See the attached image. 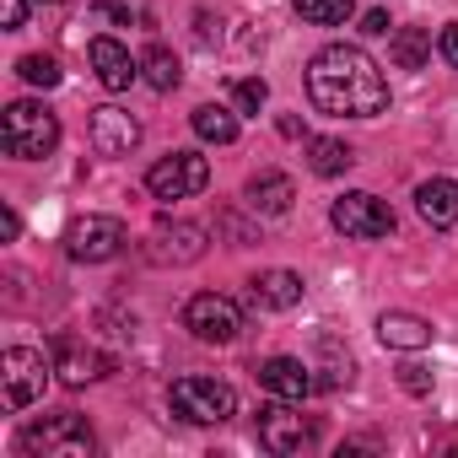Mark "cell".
<instances>
[{"instance_id": "6da1fadb", "label": "cell", "mask_w": 458, "mask_h": 458, "mask_svg": "<svg viewBox=\"0 0 458 458\" xmlns=\"http://www.w3.org/2000/svg\"><path fill=\"white\" fill-rule=\"evenodd\" d=\"M308 98L329 119H377L388 108V81L367 49L329 44L308 60Z\"/></svg>"}, {"instance_id": "7a4b0ae2", "label": "cell", "mask_w": 458, "mask_h": 458, "mask_svg": "<svg viewBox=\"0 0 458 458\" xmlns=\"http://www.w3.org/2000/svg\"><path fill=\"white\" fill-rule=\"evenodd\" d=\"M17 447H22V453H33V458H92L98 437H92L87 415H76V410H60V415H44V420L22 426Z\"/></svg>"}, {"instance_id": "3957f363", "label": "cell", "mask_w": 458, "mask_h": 458, "mask_svg": "<svg viewBox=\"0 0 458 458\" xmlns=\"http://www.w3.org/2000/svg\"><path fill=\"white\" fill-rule=\"evenodd\" d=\"M0 140H6V151H12L17 162H44V157L60 146V119H55L44 103L22 98V103L6 108V119H0Z\"/></svg>"}, {"instance_id": "277c9868", "label": "cell", "mask_w": 458, "mask_h": 458, "mask_svg": "<svg viewBox=\"0 0 458 458\" xmlns=\"http://www.w3.org/2000/svg\"><path fill=\"white\" fill-rule=\"evenodd\" d=\"M167 404L189 426H221V420L238 415V388L221 383V377H178L167 388Z\"/></svg>"}, {"instance_id": "5b68a950", "label": "cell", "mask_w": 458, "mask_h": 458, "mask_svg": "<svg viewBox=\"0 0 458 458\" xmlns=\"http://www.w3.org/2000/svg\"><path fill=\"white\" fill-rule=\"evenodd\" d=\"M329 221H335V233H345V238H356V243H377V238L394 233L388 199H377V194H367V189L340 194V199L329 205Z\"/></svg>"}, {"instance_id": "8992f818", "label": "cell", "mask_w": 458, "mask_h": 458, "mask_svg": "<svg viewBox=\"0 0 458 458\" xmlns=\"http://www.w3.org/2000/svg\"><path fill=\"white\" fill-rule=\"evenodd\" d=\"M183 329L194 340H205V345H233L243 335V308L233 297H221V292H199L183 308Z\"/></svg>"}, {"instance_id": "52a82bcc", "label": "cell", "mask_w": 458, "mask_h": 458, "mask_svg": "<svg viewBox=\"0 0 458 458\" xmlns=\"http://www.w3.org/2000/svg\"><path fill=\"white\" fill-rule=\"evenodd\" d=\"M49 372H55V367L44 361V351L12 345L6 356H0V399H6V410H28L33 399H44Z\"/></svg>"}, {"instance_id": "ba28073f", "label": "cell", "mask_w": 458, "mask_h": 458, "mask_svg": "<svg viewBox=\"0 0 458 458\" xmlns=\"http://www.w3.org/2000/svg\"><path fill=\"white\" fill-rule=\"evenodd\" d=\"M205 183H210V162H205L199 151H167V157L151 162V173H146L151 199H189V194H199Z\"/></svg>"}, {"instance_id": "9c48e42d", "label": "cell", "mask_w": 458, "mask_h": 458, "mask_svg": "<svg viewBox=\"0 0 458 458\" xmlns=\"http://www.w3.org/2000/svg\"><path fill=\"white\" fill-rule=\"evenodd\" d=\"M124 243H130V233H124L119 216H87V221H76L65 233V254L76 265H108Z\"/></svg>"}, {"instance_id": "30bf717a", "label": "cell", "mask_w": 458, "mask_h": 458, "mask_svg": "<svg viewBox=\"0 0 458 458\" xmlns=\"http://www.w3.org/2000/svg\"><path fill=\"white\" fill-rule=\"evenodd\" d=\"M318 442V426L308 420V415H297L292 410V399H276V404H265L259 410V447L265 453H302V447H313Z\"/></svg>"}, {"instance_id": "8fae6325", "label": "cell", "mask_w": 458, "mask_h": 458, "mask_svg": "<svg viewBox=\"0 0 458 458\" xmlns=\"http://www.w3.org/2000/svg\"><path fill=\"white\" fill-rule=\"evenodd\" d=\"M87 140H92L98 157H130L140 146V119L119 103H103V108L87 114Z\"/></svg>"}, {"instance_id": "7c38bea8", "label": "cell", "mask_w": 458, "mask_h": 458, "mask_svg": "<svg viewBox=\"0 0 458 458\" xmlns=\"http://www.w3.org/2000/svg\"><path fill=\"white\" fill-rule=\"evenodd\" d=\"M49 356H55V372H60L65 388H87V383L108 377V356H98V351H92L87 340H76V335H55V340H49Z\"/></svg>"}, {"instance_id": "4fadbf2b", "label": "cell", "mask_w": 458, "mask_h": 458, "mask_svg": "<svg viewBox=\"0 0 458 458\" xmlns=\"http://www.w3.org/2000/svg\"><path fill=\"white\" fill-rule=\"evenodd\" d=\"M146 259L151 265H194V259H205V226H194V221L157 226L146 238Z\"/></svg>"}, {"instance_id": "5bb4252c", "label": "cell", "mask_w": 458, "mask_h": 458, "mask_svg": "<svg viewBox=\"0 0 458 458\" xmlns=\"http://www.w3.org/2000/svg\"><path fill=\"white\" fill-rule=\"evenodd\" d=\"M87 60H92V71H98V81L108 87V92H130L135 81H140V60H130V49L119 44V38H92L87 44Z\"/></svg>"}, {"instance_id": "9a60e30c", "label": "cell", "mask_w": 458, "mask_h": 458, "mask_svg": "<svg viewBox=\"0 0 458 458\" xmlns=\"http://www.w3.org/2000/svg\"><path fill=\"white\" fill-rule=\"evenodd\" d=\"M259 388H270L276 399L302 404V399L318 388V377H313V367H302L297 356H270V361H259Z\"/></svg>"}, {"instance_id": "2e32d148", "label": "cell", "mask_w": 458, "mask_h": 458, "mask_svg": "<svg viewBox=\"0 0 458 458\" xmlns=\"http://www.w3.org/2000/svg\"><path fill=\"white\" fill-rule=\"evenodd\" d=\"M243 199H249V210H254V216H286V210H292V199H297V183H292L286 173L265 167V173H254V178H249Z\"/></svg>"}, {"instance_id": "e0dca14e", "label": "cell", "mask_w": 458, "mask_h": 458, "mask_svg": "<svg viewBox=\"0 0 458 458\" xmlns=\"http://www.w3.org/2000/svg\"><path fill=\"white\" fill-rule=\"evenodd\" d=\"M431 318H420V313H404V308H388L383 318H377V340L388 345V351H426L431 345Z\"/></svg>"}, {"instance_id": "ac0fdd59", "label": "cell", "mask_w": 458, "mask_h": 458, "mask_svg": "<svg viewBox=\"0 0 458 458\" xmlns=\"http://www.w3.org/2000/svg\"><path fill=\"white\" fill-rule=\"evenodd\" d=\"M415 210L426 226H437V233H447V226H458V183L453 178H426L415 189Z\"/></svg>"}, {"instance_id": "d6986e66", "label": "cell", "mask_w": 458, "mask_h": 458, "mask_svg": "<svg viewBox=\"0 0 458 458\" xmlns=\"http://www.w3.org/2000/svg\"><path fill=\"white\" fill-rule=\"evenodd\" d=\"M249 297H254V308L292 313V308L302 302V276H292V270H265V276L249 281Z\"/></svg>"}, {"instance_id": "ffe728a7", "label": "cell", "mask_w": 458, "mask_h": 458, "mask_svg": "<svg viewBox=\"0 0 458 458\" xmlns=\"http://www.w3.org/2000/svg\"><path fill=\"white\" fill-rule=\"evenodd\" d=\"M351 162H356V151H351L345 140H335V135H313V140H308V167H313L318 178H340Z\"/></svg>"}, {"instance_id": "44dd1931", "label": "cell", "mask_w": 458, "mask_h": 458, "mask_svg": "<svg viewBox=\"0 0 458 458\" xmlns=\"http://www.w3.org/2000/svg\"><path fill=\"white\" fill-rule=\"evenodd\" d=\"M194 135L210 140V146H233L238 140V114L221 108V103H205V108H194Z\"/></svg>"}, {"instance_id": "7402d4cb", "label": "cell", "mask_w": 458, "mask_h": 458, "mask_svg": "<svg viewBox=\"0 0 458 458\" xmlns=\"http://www.w3.org/2000/svg\"><path fill=\"white\" fill-rule=\"evenodd\" d=\"M388 55H394L399 71H420V65L431 60V33H426V28H394Z\"/></svg>"}, {"instance_id": "603a6c76", "label": "cell", "mask_w": 458, "mask_h": 458, "mask_svg": "<svg viewBox=\"0 0 458 458\" xmlns=\"http://www.w3.org/2000/svg\"><path fill=\"white\" fill-rule=\"evenodd\" d=\"M140 76H146L157 92H173V87L183 81V71H178V55H173L167 44H151V49L140 55Z\"/></svg>"}, {"instance_id": "cb8c5ba5", "label": "cell", "mask_w": 458, "mask_h": 458, "mask_svg": "<svg viewBox=\"0 0 458 458\" xmlns=\"http://www.w3.org/2000/svg\"><path fill=\"white\" fill-rule=\"evenodd\" d=\"M292 6H297V17H302V22H313V28H340V22H351V17H356L351 0H292Z\"/></svg>"}, {"instance_id": "d4e9b609", "label": "cell", "mask_w": 458, "mask_h": 458, "mask_svg": "<svg viewBox=\"0 0 458 458\" xmlns=\"http://www.w3.org/2000/svg\"><path fill=\"white\" fill-rule=\"evenodd\" d=\"M17 76H22L28 87H44V92H49V87H60V60H55V55H22V60H17Z\"/></svg>"}, {"instance_id": "484cf974", "label": "cell", "mask_w": 458, "mask_h": 458, "mask_svg": "<svg viewBox=\"0 0 458 458\" xmlns=\"http://www.w3.org/2000/svg\"><path fill=\"white\" fill-rule=\"evenodd\" d=\"M270 103V87L259 81V76H243V81H233V108H243V114H259Z\"/></svg>"}, {"instance_id": "4316f807", "label": "cell", "mask_w": 458, "mask_h": 458, "mask_svg": "<svg viewBox=\"0 0 458 458\" xmlns=\"http://www.w3.org/2000/svg\"><path fill=\"white\" fill-rule=\"evenodd\" d=\"M399 388H404V394H431V372H426L420 361H404V367H399Z\"/></svg>"}, {"instance_id": "83f0119b", "label": "cell", "mask_w": 458, "mask_h": 458, "mask_svg": "<svg viewBox=\"0 0 458 458\" xmlns=\"http://www.w3.org/2000/svg\"><path fill=\"white\" fill-rule=\"evenodd\" d=\"M0 28H6V33L28 28V0H0Z\"/></svg>"}, {"instance_id": "f1b7e54d", "label": "cell", "mask_w": 458, "mask_h": 458, "mask_svg": "<svg viewBox=\"0 0 458 458\" xmlns=\"http://www.w3.org/2000/svg\"><path fill=\"white\" fill-rule=\"evenodd\" d=\"M437 55H442L447 65H458V22H447V28L437 33Z\"/></svg>"}, {"instance_id": "f546056e", "label": "cell", "mask_w": 458, "mask_h": 458, "mask_svg": "<svg viewBox=\"0 0 458 458\" xmlns=\"http://www.w3.org/2000/svg\"><path fill=\"white\" fill-rule=\"evenodd\" d=\"M388 28H394L388 12H367V17H361V33H367V38H388Z\"/></svg>"}, {"instance_id": "4dcf8cb0", "label": "cell", "mask_w": 458, "mask_h": 458, "mask_svg": "<svg viewBox=\"0 0 458 458\" xmlns=\"http://www.w3.org/2000/svg\"><path fill=\"white\" fill-rule=\"evenodd\" d=\"M98 17H108V22L130 28V6H124V0H98Z\"/></svg>"}, {"instance_id": "1f68e13d", "label": "cell", "mask_w": 458, "mask_h": 458, "mask_svg": "<svg viewBox=\"0 0 458 458\" xmlns=\"http://www.w3.org/2000/svg\"><path fill=\"white\" fill-rule=\"evenodd\" d=\"M0 226H6V238H17V233H22V221H17V210H0Z\"/></svg>"}]
</instances>
